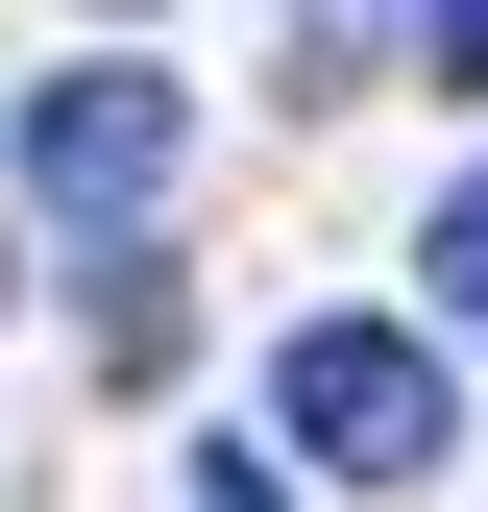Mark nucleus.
<instances>
[{"label": "nucleus", "mask_w": 488, "mask_h": 512, "mask_svg": "<svg viewBox=\"0 0 488 512\" xmlns=\"http://www.w3.org/2000/svg\"><path fill=\"white\" fill-rule=\"evenodd\" d=\"M269 415H293V464H342V488H415L464 439V391H440L415 317H293V342H269Z\"/></svg>", "instance_id": "1"}, {"label": "nucleus", "mask_w": 488, "mask_h": 512, "mask_svg": "<svg viewBox=\"0 0 488 512\" xmlns=\"http://www.w3.org/2000/svg\"><path fill=\"white\" fill-rule=\"evenodd\" d=\"M147 171H171V74H122V49H98V74L25 98V196H49V220H122Z\"/></svg>", "instance_id": "2"}, {"label": "nucleus", "mask_w": 488, "mask_h": 512, "mask_svg": "<svg viewBox=\"0 0 488 512\" xmlns=\"http://www.w3.org/2000/svg\"><path fill=\"white\" fill-rule=\"evenodd\" d=\"M440 293L488 317V171H464V196H440Z\"/></svg>", "instance_id": "3"}, {"label": "nucleus", "mask_w": 488, "mask_h": 512, "mask_svg": "<svg viewBox=\"0 0 488 512\" xmlns=\"http://www.w3.org/2000/svg\"><path fill=\"white\" fill-rule=\"evenodd\" d=\"M440 74H464V98H488V0H440Z\"/></svg>", "instance_id": "4"}, {"label": "nucleus", "mask_w": 488, "mask_h": 512, "mask_svg": "<svg viewBox=\"0 0 488 512\" xmlns=\"http://www.w3.org/2000/svg\"><path fill=\"white\" fill-rule=\"evenodd\" d=\"M196 512H293V488H269V464H196Z\"/></svg>", "instance_id": "5"}]
</instances>
